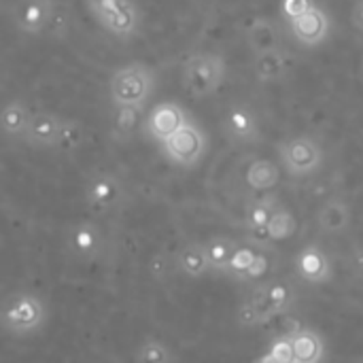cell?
<instances>
[{
    "label": "cell",
    "instance_id": "cell-5",
    "mask_svg": "<svg viewBox=\"0 0 363 363\" xmlns=\"http://www.w3.org/2000/svg\"><path fill=\"white\" fill-rule=\"evenodd\" d=\"M160 145H162L168 162H172L174 166H181V168H194L202 162V157L208 149V138L200 125H196L187 119L177 132H172Z\"/></svg>",
    "mask_w": 363,
    "mask_h": 363
},
{
    "label": "cell",
    "instance_id": "cell-1",
    "mask_svg": "<svg viewBox=\"0 0 363 363\" xmlns=\"http://www.w3.org/2000/svg\"><path fill=\"white\" fill-rule=\"evenodd\" d=\"M155 89V72L143 62H130L117 68L108 81L113 106H130L145 111Z\"/></svg>",
    "mask_w": 363,
    "mask_h": 363
},
{
    "label": "cell",
    "instance_id": "cell-9",
    "mask_svg": "<svg viewBox=\"0 0 363 363\" xmlns=\"http://www.w3.org/2000/svg\"><path fill=\"white\" fill-rule=\"evenodd\" d=\"M66 121L68 119H62L60 115L49 113V111L32 113L23 143L34 149H57Z\"/></svg>",
    "mask_w": 363,
    "mask_h": 363
},
{
    "label": "cell",
    "instance_id": "cell-2",
    "mask_svg": "<svg viewBox=\"0 0 363 363\" xmlns=\"http://www.w3.org/2000/svg\"><path fill=\"white\" fill-rule=\"evenodd\" d=\"M47 323V306L32 291H15L0 306V328L17 338L38 334Z\"/></svg>",
    "mask_w": 363,
    "mask_h": 363
},
{
    "label": "cell",
    "instance_id": "cell-19",
    "mask_svg": "<svg viewBox=\"0 0 363 363\" xmlns=\"http://www.w3.org/2000/svg\"><path fill=\"white\" fill-rule=\"evenodd\" d=\"M247 185L255 191H270L281 181V168L272 160H253L247 168Z\"/></svg>",
    "mask_w": 363,
    "mask_h": 363
},
{
    "label": "cell",
    "instance_id": "cell-7",
    "mask_svg": "<svg viewBox=\"0 0 363 363\" xmlns=\"http://www.w3.org/2000/svg\"><path fill=\"white\" fill-rule=\"evenodd\" d=\"M83 191H85V202L98 213H108L119 208L125 198V189L121 181L111 172H94L85 181Z\"/></svg>",
    "mask_w": 363,
    "mask_h": 363
},
{
    "label": "cell",
    "instance_id": "cell-30",
    "mask_svg": "<svg viewBox=\"0 0 363 363\" xmlns=\"http://www.w3.org/2000/svg\"><path fill=\"white\" fill-rule=\"evenodd\" d=\"M249 302L255 306V311L259 313V317H262V323H268L272 317H270V311H268V300H266V285H259V287H255L253 289V294H251V298H249Z\"/></svg>",
    "mask_w": 363,
    "mask_h": 363
},
{
    "label": "cell",
    "instance_id": "cell-18",
    "mask_svg": "<svg viewBox=\"0 0 363 363\" xmlns=\"http://www.w3.org/2000/svg\"><path fill=\"white\" fill-rule=\"evenodd\" d=\"M294 342V359L298 363H319L325 357V345L319 332L315 330H298L291 334Z\"/></svg>",
    "mask_w": 363,
    "mask_h": 363
},
{
    "label": "cell",
    "instance_id": "cell-24",
    "mask_svg": "<svg viewBox=\"0 0 363 363\" xmlns=\"http://www.w3.org/2000/svg\"><path fill=\"white\" fill-rule=\"evenodd\" d=\"M274 200L272 198H264V200H257L253 202L247 213H245V225L251 234H257V236H264L266 232V225L270 221V215L274 211Z\"/></svg>",
    "mask_w": 363,
    "mask_h": 363
},
{
    "label": "cell",
    "instance_id": "cell-10",
    "mask_svg": "<svg viewBox=\"0 0 363 363\" xmlns=\"http://www.w3.org/2000/svg\"><path fill=\"white\" fill-rule=\"evenodd\" d=\"M289 28L294 38L304 45V47H319L321 43H325L328 34H330V17L328 13L313 4L306 13L289 19Z\"/></svg>",
    "mask_w": 363,
    "mask_h": 363
},
{
    "label": "cell",
    "instance_id": "cell-35",
    "mask_svg": "<svg viewBox=\"0 0 363 363\" xmlns=\"http://www.w3.org/2000/svg\"><path fill=\"white\" fill-rule=\"evenodd\" d=\"M351 19H353V26L363 32V0H357L355 6H353V13H351Z\"/></svg>",
    "mask_w": 363,
    "mask_h": 363
},
{
    "label": "cell",
    "instance_id": "cell-14",
    "mask_svg": "<svg viewBox=\"0 0 363 363\" xmlns=\"http://www.w3.org/2000/svg\"><path fill=\"white\" fill-rule=\"evenodd\" d=\"M68 247L85 259H91L104 249V234L91 221H79L68 232Z\"/></svg>",
    "mask_w": 363,
    "mask_h": 363
},
{
    "label": "cell",
    "instance_id": "cell-29",
    "mask_svg": "<svg viewBox=\"0 0 363 363\" xmlns=\"http://www.w3.org/2000/svg\"><path fill=\"white\" fill-rule=\"evenodd\" d=\"M262 363H294V342H291V334L279 336L272 340L268 353L264 357H259Z\"/></svg>",
    "mask_w": 363,
    "mask_h": 363
},
{
    "label": "cell",
    "instance_id": "cell-22",
    "mask_svg": "<svg viewBox=\"0 0 363 363\" xmlns=\"http://www.w3.org/2000/svg\"><path fill=\"white\" fill-rule=\"evenodd\" d=\"M296 232H298L296 215L291 211H287V208H274L272 215H270V221L266 225L264 236L270 242H283V240H289Z\"/></svg>",
    "mask_w": 363,
    "mask_h": 363
},
{
    "label": "cell",
    "instance_id": "cell-12",
    "mask_svg": "<svg viewBox=\"0 0 363 363\" xmlns=\"http://www.w3.org/2000/svg\"><path fill=\"white\" fill-rule=\"evenodd\" d=\"M55 6V0H21L15 9V26L23 34H43L49 30Z\"/></svg>",
    "mask_w": 363,
    "mask_h": 363
},
{
    "label": "cell",
    "instance_id": "cell-11",
    "mask_svg": "<svg viewBox=\"0 0 363 363\" xmlns=\"http://www.w3.org/2000/svg\"><path fill=\"white\" fill-rule=\"evenodd\" d=\"M185 121H187V115H185L181 104H177V102H160L149 111L143 125H145L147 134L153 140L162 143L172 132H177Z\"/></svg>",
    "mask_w": 363,
    "mask_h": 363
},
{
    "label": "cell",
    "instance_id": "cell-32",
    "mask_svg": "<svg viewBox=\"0 0 363 363\" xmlns=\"http://www.w3.org/2000/svg\"><path fill=\"white\" fill-rule=\"evenodd\" d=\"M238 323L242 325V328H255V325H262V317H259V313L255 311V306L247 300V302H242L240 304V308H238Z\"/></svg>",
    "mask_w": 363,
    "mask_h": 363
},
{
    "label": "cell",
    "instance_id": "cell-13",
    "mask_svg": "<svg viewBox=\"0 0 363 363\" xmlns=\"http://www.w3.org/2000/svg\"><path fill=\"white\" fill-rule=\"evenodd\" d=\"M296 272L304 283L323 285L332 279V264L321 247L308 245L296 257Z\"/></svg>",
    "mask_w": 363,
    "mask_h": 363
},
{
    "label": "cell",
    "instance_id": "cell-8",
    "mask_svg": "<svg viewBox=\"0 0 363 363\" xmlns=\"http://www.w3.org/2000/svg\"><path fill=\"white\" fill-rule=\"evenodd\" d=\"M223 128H225L228 138L234 145L251 147V145H257L262 140L259 119L249 104L236 102V104L228 106L225 117H223Z\"/></svg>",
    "mask_w": 363,
    "mask_h": 363
},
{
    "label": "cell",
    "instance_id": "cell-16",
    "mask_svg": "<svg viewBox=\"0 0 363 363\" xmlns=\"http://www.w3.org/2000/svg\"><path fill=\"white\" fill-rule=\"evenodd\" d=\"M247 43H249L253 55H262V53L283 49L279 30L272 23V19H268V17H253L247 23Z\"/></svg>",
    "mask_w": 363,
    "mask_h": 363
},
{
    "label": "cell",
    "instance_id": "cell-4",
    "mask_svg": "<svg viewBox=\"0 0 363 363\" xmlns=\"http://www.w3.org/2000/svg\"><path fill=\"white\" fill-rule=\"evenodd\" d=\"M94 19L117 38H132L140 30V9L134 0H87Z\"/></svg>",
    "mask_w": 363,
    "mask_h": 363
},
{
    "label": "cell",
    "instance_id": "cell-27",
    "mask_svg": "<svg viewBox=\"0 0 363 363\" xmlns=\"http://www.w3.org/2000/svg\"><path fill=\"white\" fill-rule=\"evenodd\" d=\"M140 128V111L130 106H115L113 130L119 138H132Z\"/></svg>",
    "mask_w": 363,
    "mask_h": 363
},
{
    "label": "cell",
    "instance_id": "cell-31",
    "mask_svg": "<svg viewBox=\"0 0 363 363\" xmlns=\"http://www.w3.org/2000/svg\"><path fill=\"white\" fill-rule=\"evenodd\" d=\"M313 4H315L313 0H281V13H283V17L289 21V19H294V17L306 13Z\"/></svg>",
    "mask_w": 363,
    "mask_h": 363
},
{
    "label": "cell",
    "instance_id": "cell-20",
    "mask_svg": "<svg viewBox=\"0 0 363 363\" xmlns=\"http://www.w3.org/2000/svg\"><path fill=\"white\" fill-rule=\"evenodd\" d=\"M177 266L183 274H187L189 279H200L204 277L211 266H208V257H206V247L200 242H189L185 245L179 253H177Z\"/></svg>",
    "mask_w": 363,
    "mask_h": 363
},
{
    "label": "cell",
    "instance_id": "cell-26",
    "mask_svg": "<svg viewBox=\"0 0 363 363\" xmlns=\"http://www.w3.org/2000/svg\"><path fill=\"white\" fill-rule=\"evenodd\" d=\"M134 359L140 363H168L174 362L177 355L170 351V347L166 342H162L157 338H147L134 353Z\"/></svg>",
    "mask_w": 363,
    "mask_h": 363
},
{
    "label": "cell",
    "instance_id": "cell-17",
    "mask_svg": "<svg viewBox=\"0 0 363 363\" xmlns=\"http://www.w3.org/2000/svg\"><path fill=\"white\" fill-rule=\"evenodd\" d=\"M351 206L342 198H330L317 215L319 230L323 234H342L351 225Z\"/></svg>",
    "mask_w": 363,
    "mask_h": 363
},
{
    "label": "cell",
    "instance_id": "cell-28",
    "mask_svg": "<svg viewBox=\"0 0 363 363\" xmlns=\"http://www.w3.org/2000/svg\"><path fill=\"white\" fill-rule=\"evenodd\" d=\"M255 255H257L255 249H251V247H247V245H238V247L234 249L232 257H230V264H228L225 274H230V277L236 279V281H245V279H247V272L251 270V266H253V262H255Z\"/></svg>",
    "mask_w": 363,
    "mask_h": 363
},
{
    "label": "cell",
    "instance_id": "cell-3",
    "mask_svg": "<svg viewBox=\"0 0 363 363\" xmlns=\"http://www.w3.org/2000/svg\"><path fill=\"white\" fill-rule=\"evenodd\" d=\"M228 74L223 55L213 51L191 53L183 64V85L194 98H206L219 91Z\"/></svg>",
    "mask_w": 363,
    "mask_h": 363
},
{
    "label": "cell",
    "instance_id": "cell-34",
    "mask_svg": "<svg viewBox=\"0 0 363 363\" xmlns=\"http://www.w3.org/2000/svg\"><path fill=\"white\" fill-rule=\"evenodd\" d=\"M170 266H172V264H168V259H166L164 255H155V257L151 259V272H153V277H155L157 281L166 279Z\"/></svg>",
    "mask_w": 363,
    "mask_h": 363
},
{
    "label": "cell",
    "instance_id": "cell-21",
    "mask_svg": "<svg viewBox=\"0 0 363 363\" xmlns=\"http://www.w3.org/2000/svg\"><path fill=\"white\" fill-rule=\"evenodd\" d=\"M289 68V55L279 49V51H270V53H262L255 55L253 62V72L259 81H279Z\"/></svg>",
    "mask_w": 363,
    "mask_h": 363
},
{
    "label": "cell",
    "instance_id": "cell-6",
    "mask_svg": "<svg viewBox=\"0 0 363 363\" xmlns=\"http://www.w3.org/2000/svg\"><path fill=\"white\" fill-rule=\"evenodd\" d=\"M283 168L294 179H304L315 174L323 166V149L317 138L308 134H298L291 138H285L279 145Z\"/></svg>",
    "mask_w": 363,
    "mask_h": 363
},
{
    "label": "cell",
    "instance_id": "cell-25",
    "mask_svg": "<svg viewBox=\"0 0 363 363\" xmlns=\"http://www.w3.org/2000/svg\"><path fill=\"white\" fill-rule=\"evenodd\" d=\"M266 300H268V311L270 317H279L283 313H287V308L294 302V291L287 283L274 281L266 285Z\"/></svg>",
    "mask_w": 363,
    "mask_h": 363
},
{
    "label": "cell",
    "instance_id": "cell-23",
    "mask_svg": "<svg viewBox=\"0 0 363 363\" xmlns=\"http://www.w3.org/2000/svg\"><path fill=\"white\" fill-rule=\"evenodd\" d=\"M204 247H206V257H208L211 270L225 272L228 264H230V257H232L234 249L238 247V242L232 240V238H225V236H217V238H211Z\"/></svg>",
    "mask_w": 363,
    "mask_h": 363
},
{
    "label": "cell",
    "instance_id": "cell-33",
    "mask_svg": "<svg viewBox=\"0 0 363 363\" xmlns=\"http://www.w3.org/2000/svg\"><path fill=\"white\" fill-rule=\"evenodd\" d=\"M268 266H270L268 257H266L264 253H257V255H255V262H253V266H251V270L247 272V279H245V281H255V279L266 277Z\"/></svg>",
    "mask_w": 363,
    "mask_h": 363
},
{
    "label": "cell",
    "instance_id": "cell-15",
    "mask_svg": "<svg viewBox=\"0 0 363 363\" xmlns=\"http://www.w3.org/2000/svg\"><path fill=\"white\" fill-rule=\"evenodd\" d=\"M30 119H32V108L23 100L19 98L9 100L0 106V134L11 140H23Z\"/></svg>",
    "mask_w": 363,
    "mask_h": 363
}]
</instances>
